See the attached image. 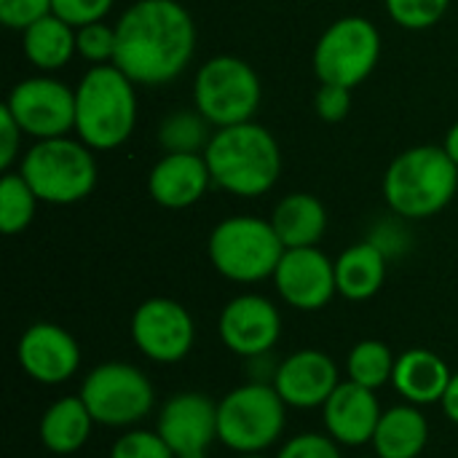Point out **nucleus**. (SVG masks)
<instances>
[{"label":"nucleus","mask_w":458,"mask_h":458,"mask_svg":"<svg viewBox=\"0 0 458 458\" xmlns=\"http://www.w3.org/2000/svg\"><path fill=\"white\" fill-rule=\"evenodd\" d=\"M131 341L142 357L158 365L182 362L196 344V322L191 311L172 298L142 301L129 322Z\"/></svg>","instance_id":"12"},{"label":"nucleus","mask_w":458,"mask_h":458,"mask_svg":"<svg viewBox=\"0 0 458 458\" xmlns=\"http://www.w3.org/2000/svg\"><path fill=\"white\" fill-rule=\"evenodd\" d=\"M54 8V0H0V21L8 30L24 32L38 19L48 16Z\"/></svg>","instance_id":"34"},{"label":"nucleus","mask_w":458,"mask_h":458,"mask_svg":"<svg viewBox=\"0 0 458 458\" xmlns=\"http://www.w3.org/2000/svg\"><path fill=\"white\" fill-rule=\"evenodd\" d=\"M75 48L91 64H110L115 56V24L94 21L75 30Z\"/></svg>","instance_id":"30"},{"label":"nucleus","mask_w":458,"mask_h":458,"mask_svg":"<svg viewBox=\"0 0 458 458\" xmlns=\"http://www.w3.org/2000/svg\"><path fill=\"white\" fill-rule=\"evenodd\" d=\"M384 3L392 21L403 30H429L445 16L451 5V0H384Z\"/></svg>","instance_id":"29"},{"label":"nucleus","mask_w":458,"mask_h":458,"mask_svg":"<svg viewBox=\"0 0 458 458\" xmlns=\"http://www.w3.org/2000/svg\"><path fill=\"white\" fill-rule=\"evenodd\" d=\"M381 59V32L365 16L335 19L317 40L311 64L319 83L357 89Z\"/></svg>","instance_id":"10"},{"label":"nucleus","mask_w":458,"mask_h":458,"mask_svg":"<svg viewBox=\"0 0 458 458\" xmlns=\"http://www.w3.org/2000/svg\"><path fill=\"white\" fill-rule=\"evenodd\" d=\"M212 134V123L196 107L174 110L158 126V145L164 153H204Z\"/></svg>","instance_id":"27"},{"label":"nucleus","mask_w":458,"mask_h":458,"mask_svg":"<svg viewBox=\"0 0 458 458\" xmlns=\"http://www.w3.org/2000/svg\"><path fill=\"white\" fill-rule=\"evenodd\" d=\"M386 266H389V255L373 239L346 247L335 258L338 295L354 303L370 301L373 295L381 293L386 282Z\"/></svg>","instance_id":"21"},{"label":"nucleus","mask_w":458,"mask_h":458,"mask_svg":"<svg viewBox=\"0 0 458 458\" xmlns=\"http://www.w3.org/2000/svg\"><path fill=\"white\" fill-rule=\"evenodd\" d=\"M394 362H397V357L392 354V349L384 341L365 338V341L354 344L346 357V378L378 392L381 386L392 384Z\"/></svg>","instance_id":"26"},{"label":"nucleus","mask_w":458,"mask_h":458,"mask_svg":"<svg viewBox=\"0 0 458 458\" xmlns=\"http://www.w3.org/2000/svg\"><path fill=\"white\" fill-rule=\"evenodd\" d=\"M451 368L429 349H408L397 354L392 386L411 405H440L451 384Z\"/></svg>","instance_id":"20"},{"label":"nucleus","mask_w":458,"mask_h":458,"mask_svg":"<svg viewBox=\"0 0 458 458\" xmlns=\"http://www.w3.org/2000/svg\"><path fill=\"white\" fill-rule=\"evenodd\" d=\"M110 458H174L164 437L153 429H126L110 448Z\"/></svg>","instance_id":"31"},{"label":"nucleus","mask_w":458,"mask_h":458,"mask_svg":"<svg viewBox=\"0 0 458 458\" xmlns=\"http://www.w3.org/2000/svg\"><path fill=\"white\" fill-rule=\"evenodd\" d=\"M3 105L27 137L51 140L75 131V89L46 72L19 81Z\"/></svg>","instance_id":"11"},{"label":"nucleus","mask_w":458,"mask_h":458,"mask_svg":"<svg viewBox=\"0 0 458 458\" xmlns=\"http://www.w3.org/2000/svg\"><path fill=\"white\" fill-rule=\"evenodd\" d=\"M274 287L287 306L298 311H319L333 301V295H338L335 260H330L319 247L284 250L274 271Z\"/></svg>","instance_id":"15"},{"label":"nucleus","mask_w":458,"mask_h":458,"mask_svg":"<svg viewBox=\"0 0 458 458\" xmlns=\"http://www.w3.org/2000/svg\"><path fill=\"white\" fill-rule=\"evenodd\" d=\"M16 360L24 376L43 386H59L70 381L81 368V346L70 330L54 322H35L30 325L19 344Z\"/></svg>","instance_id":"16"},{"label":"nucleus","mask_w":458,"mask_h":458,"mask_svg":"<svg viewBox=\"0 0 458 458\" xmlns=\"http://www.w3.org/2000/svg\"><path fill=\"white\" fill-rule=\"evenodd\" d=\"M458 193V166L443 145H416L403 150L384 174L386 207L403 220L440 215Z\"/></svg>","instance_id":"4"},{"label":"nucleus","mask_w":458,"mask_h":458,"mask_svg":"<svg viewBox=\"0 0 458 458\" xmlns=\"http://www.w3.org/2000/svg\"><path fill=\"white\" fill-rule=\"evenodd\" d=\"M207 255L212 268L228 282L258 284L274 279V271L284 255V244L276 236L271 220L233 215L212 228Z\"/></svg>","instance_id":"5"},{"label":"nucleus","mask_w":458,"mask_h":458,"mask_svg":"<svg viewBox=\"0 0 458 458\" xmlns=\"http://www.w3.org/2000/svg\"><path fill=\"white\" fill-rule=\"evenodd\" d=\"M21 129L16 118L8 113V107H0V169H11L13 161L19 158V142H21Z\"/></svg>","instance_id":"36"},{"label":"nucleus","mask_w":458,"mask_h":458,"mask_svg":"<svg viewBox=\"0 0 458 458\" xmlns=\"http://www.w3.org/2000/svg\"><path fill=\"white\" fill-rule=\"evenodd\" d=\"M134 81L110 64H91L75 86V137L91 150L121 148L137 126Z\"/></svg>","instance_id":"3"},{"label":"nucleus","mask_w":458,"mask_h":458,"mask_svg":"<svg viewBox=\"0 0 458 458\" xmlns=\"http://www.w3.org/2000/svg\"><path fill=\"white\" fill-rule=\"evenodd\" d=\"M217 333L223 346L236 357H268L282 338V314L274 301L244 293L223 306Z\"/></svg>","instance_id":"13"},{"label":"nucleus","mask_w":458,"mask_h":458,"mask_svg":"<svg viewBox=\"0 0 458 458\" xmlns=\"http://www.w3.org/2000/svg\"><path fill=\"white\" fill-rule=\"evenodd\" d=\"M204 158L212 182L239 199H258L268 193L282 174L279 142L255 121L215 129Z\"/></svg>","instance_id":"2"},{"label":"nucleus","mask_w":458,"mask_h":458,"mask_svg":"<svg viewBox=\"0 0 458 458\" xmlns=\"http://www.w3.org/2000/svg\"><path fill=\"white\" fill-rule=\"evenodd\" d=\"M21 48L27 62L40 72L62 70L78 54L75 27L59 19L56 13H48L21 32Z\"/></svg>","instance_id":"25"},{"label":"nucleus","mask_w":458,"mask_h":458,"mask_svg":"<svg viewBox=\"0 0 458 458\" xmlns=\"http://www.w3.org/2000/svg\"><path fill=\"white\" fill-rule=\"evenodd\" d=\"M440 408H443V413H445L454 424H458V373L451 376V384H448V389H445V394H443Z\"/></svg>","instance_id":"37"},{"label":"nucleus","mask_w":458,"mask_h":458,"mask_svg":"<svg viewBox=\"0 0 458 458\" xmlns=\"http://www.w3.org/2000/svg\"><path fill=\"white\" fill-rule=\"evenodd\" d=\"M19 174L30 182L43 204H78L97 188L94 150L78 137L35 140L21 156Z\"/></svg>","instance_id":"6"},{"label":"nucleus","mask_w":458,"mask_h":458,"mask_svg":"<svg viewBox=\"0 0 458 458\" xmlns=\"http://www.w3.org/2000/svg\"><path fill=\"white\" fill-rule=\"evenodd\" d=\"M287 403L271 381H250L231 389L217 403V443L228 451L263 454L282 437Z\"/></svg>","instance_id":"7"},{"label":"nucleus","mask_w":458,"mask_h":458,"mask_svg":"<svg viewBox=\"0 0 458 458\" xmlns=\"http://www.w3.org/2000/svg\"><path fill=\"white\" fill-rule=\"evenodd\" d=\"M78 394L91 419L110 429H131L142 424L156 405L150 378L129 362H102L91 368Z\"/></svg>","instance_id":"9"},{"label":"nucleus","mask_w":458,"mask_h":458,"mask_svg":"<svg viewBox=\"0 0 458 458\" xmlns=\"http://www.w3.org/2000/svg\"><path fill=\"white\" fill-rule=\"evenodd\" d=\"M314 110L327 123L344 121L352 110V89H344L335 83H319L314 94Z\"/></svg>","instance_id":"35"},{"label":"nucleus","mask_w":458,"mask_h":458,"mask_svg":"<svg viewBox=\"0 0 458 458\" xmlns=\"http://www.w3.org/2000/svg\"><path fill=\"white\" fill-rule=\"evenodd\" d=\"M276 458H344L341 456V445L325 432H303L290 437Z\"/></svg>","instance_id":"32"},{"label":"nucleus","mask_w":458,"mask_h":458,"mask_svg":"<svg viewBox=\"0 0 458 458\" xmlns=\"http://www.w3.org/2000/svg\"><path fill=\"white\" fill-rule=\"evenodd\" d=\"M271 225L282 239L284 250L317 247L327 231V209L314 193H287L271 212Z\"/></svg>","instance_id":"23"},{"label":"nucleus","mask_w":458,"mask_h":458,"mask_svg":"<svg viewBox=\"0 0 458 458\" xmlns=\"http://www.w3.org/2000/svg\"><path fill=\"white\" fill-rule=\"evenodd\" d=\"M209 185L212 174L204 153H164L148 174V193L164 209L199 204Z\"/></svg>","instance_id":"19"},{"label":"nucleus","mask_w":458,"mask_h":458,"mask_svg":"<svg viewBox=\"0 0 458 458\" xmlns=\"http://www.w3.org/2000/svg\"><path fill=\"white\" fill-rule=\"evenodd\" d=\"M381 403L373 389L360 386L354 381H341L330 400L322 405L325 432L341 448H360L373 443L376 427L381 421Z\"/></svg>","instance_id":"18"},{"label":"nucleus","mask_w":458,"mask_h":458,"mask_svg":"<svg viewBox=\"0 0 458 458\" xmlns=\"http://www.w3.org/2000/svg\"><path fill=\"white\" fill-rule=\"evenodd\" d=\"M156 432L174 458H207L217 443V403L201 392H177L161 405Z\"/></svg>","instance_id":"14"},{"label":"nucleus","mask_w":458,"mask_h":458,"mask_svg":"<svg viewBox=\"0 0 458 458\" xmlns=\"http://www.w3.org/2000/svg\"><path fill=\"white\" fill-rule=\"evenodd\" d=\"M239 458H266L263 454H244V456H239Z\"/></svg>","instance_id":"39"},{"label":"nucleus","mask_w":458,"mask_h":458,"mask_svg":"<svg viewBox=\"0 0 458 458\" xmlns=\"http://www.w3.org/2000/svg\"><path fill=\"white\" fill-rule=\"evenodd\" d=\"M196 54V21L177 0H134L115 21L113 64L137 86L177 81Z\"/></svg>","instance_id":"1"},{"label":"nucleus","mask_w":458,"mask_h":458,"mask_svg":"<svg viewBox=\"0 0 458 458\" xmlns=\"http://www.w3.org/2000/svg\"><path fill=\"white\" fill-rule=\"evenodd\" d=\"M271 384L279 392V397L287 403V408L311 411V408H322L330 400V394L341 384V376L335 360L327 352L301 349L287 354L274 368Z\"/></svg>","instance_id":"17"},{"label":"nucleus","mask_w":458,"mask_h":458,"mask_svg":"<svg viewBox=\"0 0 458 458\" xmlns=\"http://www.w3.org/2000/svg\"><path fill=\"white\" fill-rule=\"evenodd\" d=\"M38 201L40 199L19 172H5L0 180V231L5 236L27 231L35 217Z\"/></svg>","instance_id":"28"},{"label":"nucleus","mask_w":458,"mask_h":458,"mask_svg":"<svg viewBox=\"0 0 458 458\" xmlns=\"http://www.w3.org/2000/svg\"><path fill=\"white\" fill-rule=\"evenodd\" d=\"M360 458H378V456H376V454H373V456H360Z\"/></svg>","instance_id":"40"},{"label":"nucleus","mask_w":458,"mask_h":458,"mask_svg":"<svg viewBox=\"0 0 458 458\" xmlns=\"http://www.w3.org/2000/svg\"><path fill=\"white\" fill-rule=\"evenodd\" d=\"M94 424L97 421L91 419L81 394L59 397L56 403H51L43 411L38 435H40V443L46 451H51L56 456H72L89 443Z\"/></svg>","instance_id":"24"},{"label":"nucleus","mask_w":458,"mask_h":458,"mask_svg":"<svg viewBox=\"0 0 458 458\" xmlns=\"http://www.w3.org/2000/svg\"><path fill=\"white\" fill-rule=\"evenodd\" d=\"M443 148H445V153L451 156V161L458 166V121L448 129V134H445V142H443Z\"/></svg>","instance_id":"38"},{"label":"nucleus","mask_w":458,"mask_h":458,"mask_svg":"<svg viewBox=\"0 0 458 458\" xmlns=\"http://www.w3.org/2000/svg\"><path fill=\"white\" fill-rule=\"evenodd\" d=\"M263 86L255 67L239 56L220 54L207 59L193 78V105L215 126L252 121L260 107Z\"/></svg>","instance_id":"8"},{"label":"nucleus","mask_w":458,"mask_h":458,"mask_svg":"<svg viewBox=\"0 0 458 458\" xmlns=\"http://www.w3.org/2000/svg\"><path fill=\"white\" fill-rule=\"evenodd\" d=\"M370 445L378 458H421L429 445V421L421 408L411 403L386 408Z\"/></svg>","instance_id":"22"},{"label":"nucleus","mask_w":458,"mask_h":458,"mask_svg":"<svg viewBox=\"0 0 458 458\" xmlns=\"http://www.w3.org/2000/svg\"><path fill=\"white\" fill-rule=\"evenodd\" d=\"M115 0H54L51 13H56L59 19H64L67 24L86 27L94 21H105V16L110 13Z\"/></svg>","instance_id":"33"}]
</instances>
